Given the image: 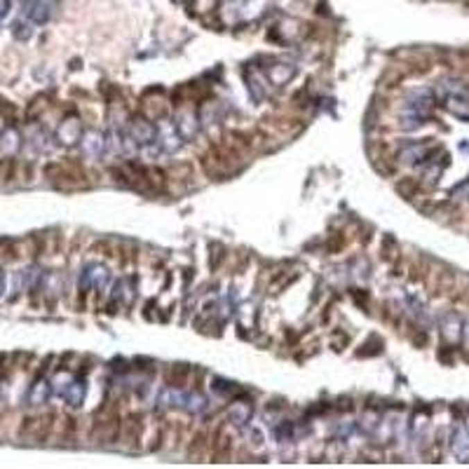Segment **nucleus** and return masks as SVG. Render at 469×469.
Here are the masks:
<instances>
[{
  "mask_svg": "<svg viewBox=\"0 0 469 469\" xmlns=\"http://www.w3.org/2000/svg\"><path fill=\"white\" fill-rule=\"evenodd\" d=\"M8 10H10V0H3V3H0V22L8 17Z\"/></svg>",
  "mask_w": 469,
  "mask_h": 469,
  "instance_id": "1",
  "label": "nucleus"
},
{
  "mask_svg": "<svg viewBox=\"0 0 469 469\" xmlns=\"http://www.w3.org/2000/svg\"><path fill=\"white\" fill-rule=\"evenodd\" d=\"M3 289H5V275L3 270H0V296H3Z\"/></svg>",
  "mask_w": 469,
  "mask_h": 469,
  "instance_id": "2",
  "label": "nucleus"
}]
</instances>
